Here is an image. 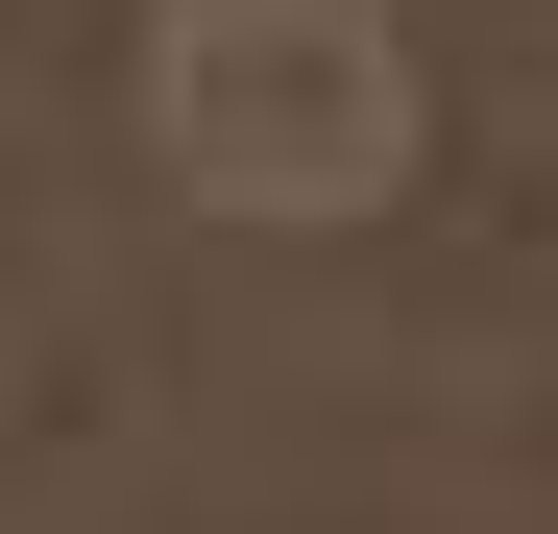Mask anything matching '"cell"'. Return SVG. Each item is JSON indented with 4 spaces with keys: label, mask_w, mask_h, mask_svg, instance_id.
Masks as SVG:
<instances>
[{
    "label": "cell",
    "mask_w": 558,
    "mask_h": 534,
    "mask_svg": "<svg viewBox=\"0 0 558 534\" xmlns=\"http://www.w3.org/2000/svg\"><path fill=\"white\" fill-rule=\"evenodd\" d=\"M146 146L243 219H364L413 170V49H389V0H170L146 25Z\"/></svg>",
    "instance_id": "1"
}]
</instances>
